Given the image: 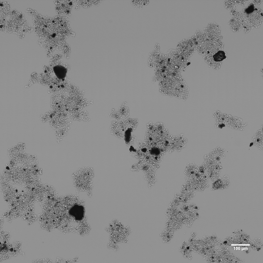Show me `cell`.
<instances>
[{
  "label": "cell",
  "instance_id": "obj_1",
  "mask_svg": "<svg viewBox=\"0 0 263 263\" xmlns=\"http://www.w3.org/2000/svg\"><path fill=\"white\" fill-rule=\"evenodd\" d=\"M213 58L215 61L220 62L225 59L226 57L223 51H219L213 55Z\"/></svg>",
  "mask_w": 263,
  "mask_h": 263
}]
</instances>
